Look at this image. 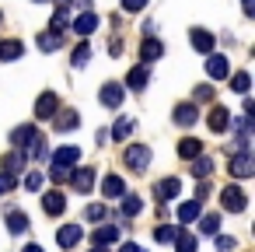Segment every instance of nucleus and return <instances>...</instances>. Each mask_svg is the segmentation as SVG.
Segmentation results:
<instances>
[{
	"instance_id": "nucleus-1",
	"label": "nucleus",
	"mask_w": 255,
	"mask_h": 252,
	"mask_svg": "<svg viewBox=\"0 0 255 252\" xmlns=\"http://www.w3.org/2000/svg\"><path fill=\"white\" fill-rule=\"evenodd\" d=\"M123 165H126L129 172H147V165H150V147H147V144H129V147L123 151Z\"/></svg>"
},
{
	"instance_id": "nucleus-2",
	"label": "nucleus",
	"mask_w": 255,
	"mask_h": 252,
	"mask_svg": "<svg viewBox=\"0 0 255 252\" xmlns=\"http://www.w3.org/2000/svg\"><path fill=\"white\" fill-rule=\"evenodd\" d=\"M220 207H224L227 214H241V210L248 207L245 189H241V186H224V189H220Z\"/></svg>"
},
{
	"instance_id": "nucleus-3",
	"label": "nucleus",
	"mask_w": 255,
	"mask_h": 252,
	"mask_svg": "<svg viewBox=\"0 0 255 252\" xmlns=\"http://www.w3.org/2000/svg\"><path fill=\"white\" fill-rule=\"evenodd\" d=\"M227 172H231L234 179H248V175H255V158H252V151H238V154L227 161Z\"/></svg>"
},
{
	"instance_id": "nucleus-4",
	"label": "nucleus",
	"mask_w": 255,
	"mask_h": 252,
	"mask_svg": "<svg viewBox=\"0 0 255 252\" xmlns=\"http://www.w3.org/2000/svg\"><path fill=\"white\" fill-rule=\"evenodd\" d=\"M98 98H102V105L105 109H119L123 105V98H126V88L123 84H116V81H109V84H102V91H98Z\"/></svg>"
},
{
	"instance_id": "nucleus-5",
	"label": "nucleus",
	"mask_w": 255,
	"mask_h": 252,
	"mask_svg": "<svg viewBox=\"0 0 255 252\" xmlns=\"http://www.w3.org/2000/svg\"><path fill=\"white\" fill-rule=\"evenodd\" d=\"M56 112H60V98H56V91H42L39 102H35V119H53Z\"/></svg>"
},
{
	"instance_id": "nucleus-6",
	"label": "nucleus",
	"mask_w": 255,
	"mask_h": 252,
	"mask_svg": "<svg viewBox=\"0 0 255 252\" xmlns=\"http://www.w3.org/2000/svg\"><path fill=\"white\" fill-rule=\"evenodd\" d=\"M35 140H42V133L32 126V123H25V126H18V130H11V144L14 147H21V151H28Z\"/></svg>"
},
{
	"instance_id": "nucleus-7",
	"label": "nucleus",
	"mask_w": 255,
	"mask_h": 252,
	"mask_svg": "<svg viewBox=\"0 0 255 252\" xmlns=\"http://www.w3.org/2000/svg\"><path fill=\"white\" fill-rule=\"evenodd\" d=\"M67 182H74V189L81 196H88L95 189V168H70V179Z\"/></svg>"
},
{
	"instance_id": "nucleus-8",
	"label": "nucleus",
	"mask_w": 255,
	"mask_h": 252,
	"mask_svg": "<svg viewBox=\"0 0 255 252\" xmlns=\"http://www.w3.org/2000/svg\"><path fill=\"white\" fill-rule=\"evenodd\" d=\"M81 238H84V228L81 224H60V231H56V245L60 249H74Z\"/></svg>"
},
{
	"instance_id": "nucleus-9",
	"label": "nucleus",
	"mask_w": 255,
	"mask_h": 252,
	"mask_svg": "<svg viewBox=\"0 0 255 252\" xmlns=\"http://www.w3.org/2000/svg\"><path fill=\"white\" fill-rule=\"evenodd\" d=\"M161 56H164V42L154 39V35H147V39L140 42V63H154V60H161Z\"/></svg>"
},
{
	"instance_id": "nucleus-10",
	"label": "nucleus",
	"mask_w": 255,
	"mask_h": 252,
	"mask_svg": "<svg viewBox=\"0 0 255 252\" xmlns=\"http://www.w3.org/2000/svg\"><path fill=\"white\" fill-rule=\"evenodd\" d=\"M206 74H210L213 81H224V77L231 74L227 56H220V53H206Z\"/></svg>"
},
{
	"instance_id": "nucleus-11",
	"label": "nucleus",
	"mask_w": 255,
	"mask_h": 252,
	"mask_svg": "<svg viewBox=\"0 0 255 252\" xmlns=\"http://www.w3.org/2000/svg\"><path fill=\"white\" fill-rule=\"evenodd\" d=\"M199 119V105L196 102H182V105H175V112H171V123H178V126H192Z\"/></svg>"
},
{
	"instance_id": "nucleus-12",
	"label": "nucleus",
	"mask_w": 255,
	"mask_h": 252,
	"mask_svg": "<svg viewBox=\"0 0 255 252\" xmlns=\"http://www.w3.org/2000/svg\"><path fill=\"white\" fill-rule=\"evenodd\" d=\"M42 210H46L49 217H60V214L67 210V196H63L60 189H49V193H42Z\"/></svg>"
},
{
	"instance_id": "nucleus-13",
	"label": "nucleus",
	"mask_w": 255,
	"mask_h": 252,
	"mask_svg": "<svg viewBox=\"0 0 255 252\" xmlns=\"http://www.w3.org/2000/svg\"><path fill=\"white\" fill-rule=\"evenodd\" d=\"M206 126H210V133H224V130L231 126V112H227L224 105H213L210 116H206Z\"/></svg>"
},
{
	"instance_id": "nucleus-14",
	"label": "nucleus",
	"mask_w": 255,
	"mask_h": 252,
	"mask_svg": "<svg viewBox=\"0 0 255 252\" xmlns=\"http://www.w3.org/2000/svg\"><path fill=\"white\" fill-rule=\"evenodd\" d=\"M102 196H105V200H123V196H126V182H123L116 172L105 175V179H102Z\"/></svg>"
},
{
	"instance_id": "nucleus-15",
	"label": "nucleus",
	"mask_w": 255,
	"mask_h": 252,
	"mask_svg": "<svg viewBox=\"0 0 255 252\" xmlns=\"http://www.w3.org/2000/svg\"><path fill=\"white\" fill-rule=\"evenodd\" d=\"M178 193H182V182H178L175 175H168V179H161V182L154 186V196H157L161 203H168V200H175Z\"/></svg>"
},
{
	"instance_id": "nucleus-16",
	"label": "nucleus",
	"mask_w": 255,
	"mask_h": 252,
	"mask_svg": "<svg viewBox=\"0 0 255 252\" xmlns=\"http://www.w3.org/2000/svg\"><path fill=\"white\" fill-rule=\"evenodd\" d=\"M25 56V42L18 39H0V63H14Z\"/></svg>"
},
{
	"instance_id": "nucleus-17",
	"label": "nucleus",
	"mask_w": 255,
	"mask_h": 252,
	"mask_svg": "<svg viewBox=\"0 0 255 252\" xmlns=\"http://www.w3.org/2000/svg\"><path fill=\"white\" fill-rule=\"evenodd\" d=\"M126 84H129L133 91H143V88L150 84V70H147V63H136V67L126 74Z\"/></svg>"
},
{
	"instance_id": "nucleus-18",
	"label": "nucleus",
	"mask_w": 255,
	"mask_h": 252,
	"mask_svg": "<svg viewBox=\"0 0 255 252\" xmlns=\"http://www.w3.org/2000/svg\"><path fill=\"white\" fill-rule=\"evenodd\" d=\"M203 154V140H196V137H182L178 140V158L182 161H192V158H199Z\"/></svg>"
},
{
	"instance_id": "nucleus-19",
	"label": "nucleus",
	"mask_w": 255,
	"mask_h": 252,
	"mask_svg": "<svg viewBox=\"0 0 255 252\" xmlns=\"http://www.w3.org/2000/svg\"><path fill=\"white\" fill-rule=\"evenodd\" d=\"M91 242H95V245H116V242H119V224H102V228H95Z\"/></svg>"
},
{
	"instance_id": "nucleus-20",
	"label": "nucleus",
	"mask_w": 255,
	"mask_h": 252,
	"mask_svg": "<svg viewBox=\"0 0 255 252\" xmlns=\"http://www.w3.org/2000/svg\"><path fill=\"white\" fill-rule=\"evenodd\" d=\"M95 28H98V14H95V11H84V14L74 21V32H77V35H84V39H88Z\"/></svg>"
},
{
	"instance_id": "nucleus-21",
	"label": "nucleus",
	"mask_w": 255,
	"mask_h": 252,
	"mask_svg": "<svg viewBox=\"0 0 255 252\" xmlns=\"http://www.w3.org/2000/svg\"><path fill=\"white\" fill-rule=\"evenodd\" d=\"M189 42H192V49H199V53H213V35L203 32V28H192V32H189Z\"/></svg>"
},
{
	"instance_id": "nucleus-22",
	"label": "nucleus",
	"mask_w": 255,
	"mask_h": 252,
	"mask_svg": "<svg viewBox=\"0 0 255 252\" xmlns=\"http://www.w3.org/2000/svg\"><path fill=\"white\" fill-rule=\"evenodd\" d=\"M53 126H56V133H70V130H77V126H81V116L67 109L63 116H53Z\"/></svg>"
},
{
	"instance_id": "nucleus-23",
	"label": "nucleus",
	"mask_w": 255,
	"mask_h": 252,
	"mask_svg": "<svg viewBox=\"0 0 255 252\" xmlns=\"http://www.w3.org/2000/svg\"><path fill=\"white\" fill-rule=\"evenodd\" d=\"M25 165H28V154H25V151H11V154L4 158V172H7V175L25 172Z\"/></svg>"
},
{
	"instance_id": "nucleus-24",
	"label": "nucleus",
	"mask_w": 255,
	"mask_h": 252,
	"mask_svg": "<svg viewBox=\"0 0 255 252\" xmlns=\"http://www.w3.org/2000/svg\"><path fill=\"white\" fill-rule=\"evenodd\" d=\"M81 161V151L77 147H60L56 154H53V165H63V168H74Z\"/></svg>"
},
{
	"instance_id": "nucleus-25",
	"label": "nucleus",
	"mask_w": 255,
	"mask_h": 252,
	"mask_svg": "<svg viewBox=\"0 0 255 252\" xmlns=\"http://www.w3.org/2000/svg\"><path fill=\"white\" fill-rule=\"evenodd\" d=\"M175 252H196L199 249V238L196 235H189V231H175Z\"/></svg>"
},
{
	"instance_id": "nucleus-26",
	"label": "nucleus",
	"mask_w": 255,
	"mask_h": 252,
	"mask_svg": "<svg viewBox=\"0 0 255 252\" xmlns=\"http://www.w3.org/2000/svg\"><path fill=\"white\" fill-rule=\"evenodd\" d=\"M140 210H143V200H140V196H129V193H126V196H123V207H119V217L126 221V217H136Z\"/></svg>"
},
{
	"instance_id": "nucleus-27",
	"label": "nucleus",
	"mask_w": 255,
	"mask_h": 252,
	"mask_svg": "<svg viewBox=\"0 0 255 252\" xmlns=\"http://www.w3.org/2000/svg\"><path fill=\"white\" fill-rule=\"evenodd\" d=\"M199 214H203V203H199V200H189V203L178 207V221H182V224H192Z\"/></svg>"
},
{
	"instance_id": "nucleus-28",
	"label": "nucleus",
	"mask_w": 255,
	"mask_h": 252,
	"mask_svg": "<svg viewBox=\"0 0 255 252\" xmlns=\"http://www.w3.org/2000/svg\"><path fill=\"white\" fill-rule=\"evenodd\" d=\"M35 42H39V49H42V53H56V49L63 46V35H53V32H42V35H39Z\"/></svg>"
},
{
	"instance_id": "nucleus-29",
	"label": "nucleus",
	"mask_w": 255,
	"mask_h": 252,
	"mask_svg": "<svg viewBox=\"0 0 255 252\" xmlns=\"http://www.w3.org/2000/svg\"><path fill=\"white\" fill-rule=\"evenodd\" d=\"M196 179H210V172H213V161L206 158V154H199V158H192V168H189Z\"/></svg>"
},
{
	"instance_id": "nucleus-30",
	"label": "nucleus",
	"mask_w": 255,
	"mask_h": 252,
	"mask_svg": "<svg viewBox=\"0 0 255 252\" xmlns=\"http://www.w3.org/2000/svg\"><path fill=\"white\" fill-rule=\"evenodd\" d=\"M25 228H28V217H25L21 210H7V231H11V235H21Z\"/></svg>"
},
{
	"instance_id": "nucleus-31",
	"label": "nucleus",
	"mask_w": 255,
	"mask_h": 252,
	"mask_svg": "<svg viewBox=\"0 0 255 252\" xmlns=\"http://www.w3.org/2000/svg\"><path fill=\"white\" fill-rule=\"evenodd\" d=\"M70 63H74L77 70H81V67H88V63H91V46H88V42H81V46L74 49V56H70Z\"/></svg>"
},
{
	"instance_id": "nucleus-32",
	"label": "nucleus",
	"mask_w": 255,
	"mask_h": 252,
	"mask_svg": "<svg viewBox=\"0 0 255 252\" xmlns=\"http://www.w3.org/2000/svg\"><path fill=\"white\" fill-rule=\"evenodd\" d=\"M67 28H70V21H67V11H56V14H53V21H49V32H53V35H63Z\"/></svg>"
},
{
	"instance_id": "nucleus-33",
	"label": "nucleus",
	"mask_w": 255,
	"mask_h": 252,
	"mask_svg": "<svg viewBox=\"0 0 255 252\" xmlns=\"http://www.w3.org/2000/svg\"><path fill=\"white\" fill-rule=\"evenodd\" d=\"M192 102L199 105V102H213V84H196L192 88Z\"/></svg>"
},
{
	"instance_id": "nucleus-34",
	"label": "nucleus",
	"mask_w": 255,
	"mask_h": 252,
	"mask_svg": "<svg viewBox=\"0 0 255 252\" xmlns=\"http://www.w3.org/2000/svg\"><path fill=\"white\" fill-rule=\"evenodd\" d=\"M105 214H109L105 203H88L84 207V221H105Z\"/></svg>"
},
{
	"instance_id": "nucleus-35",
	"label": "nucleus",
	"mask_w": 255,
	"mask_h": 252,
	"mask_svg": "<svg viewBox=\"0 0 255 252\" xmlns=\"http://www.w3.org/2000/svg\"><path fill=\"white\" fill-rule=\"evenodd\" d=\"M129 133H133V119H119V123L112 126V137H116V140H126Z\"/></svg>"
},
{
	"instance_id": "nucleus-36",
	"label": "nucleus",
	"mask_w": 255,
	"mask_h": 252,
	"mask_svg": "<svg viewBox=\"0 0 255 252\" xmlns=\"http://www.w3.org/2000/svg\"><path fill=\"white\" fill-rule=\"evenodd\" d=\"M217 228H220V217H217V214H206V217L199 221V231H203V235H217Z\"/></svg>"
},
{
	"instance_id": "nucleus-37",
	"label": "nucleus",
	"mask_w": 255,
	"mask_h": 252,
	"mask_svg": "<svg viewBox=\"0 0 255 252\" xmlns=\"http://www.w3.org/2000/svg\"><path fill=\"white\" fill-rule=\"evenodd\" d=\"M248 84H252V77H248V74H245V70H241V74H234V77H231V88H234V91H238V95H245V91H248Z\"/></svg>"
},
{
	"instance_id": "nucleus-38",
	"label": "nucleus",
	"mask_w": 255,
	"mask_h": 252,
	"mask_svg": "<svg viewBox=\"0 0 255 252\" xmlns=\"http://www.w3.org/2000/svg\"><path fill=\"white\" fill-rule=\"evenodd\" d=\"M175 231H178V228H171V224H157V228H154V238H157V242H171Z\"/></svg>"
},
{
	"instance_id": "nucleus-39",
	"label": "nucleus",
	"mask_w": 255,
	"mask_h": 252,
	"mask_svg": "<svg viewBox=\"0 0 255 252\" xmlns=\"http://www.w3.org/2000/svg\"><path fill=\"white\" fill-rule=\"evenodd\" d=\"M238 249V238H231V235H217V252H234Z\"/></svg>"
},
{
	"instance_id": "nucleus-40",
	"label": "nucleus",
	"mask_w": 255,
	"mask_h": 252,
	"mask_svg": "<svg viewBox=\"0 0 255 252\" xmlns=\"http://www.w3.org/2000/svg\"><path fill=\"white\" fill-rule=\"evenodd\" d=\"M49 179H53V182H60V186H63V182H67V179H70V168H63V165H53V168H49Z\"/></svg>"
},
{
	"instance_id": "nucleus-41",
	"label": "nucleus",
	"mask_w": 255,
	"mask_h": 252,
	"mask_svg": "<svg viewBox=\"0 0 255 252\" xmlns=\"http://www.w3.org/2000/svg\"><path fill=\"white\" fill-rule=\"evenodd\" d=\"M25 189H28V193H39V189H42V175H39V172H28V175H25Z\"/></svg>"
},
{
	"instance_id": "nucleus-42",
	"label": "nucleus",
	"mask_w": 255,
	"mask_h": 252,
	"mask_svg": "<svg viewBox=\"0 0 255 252\" xmlns=\"http://www.w3.org/2000/svg\"><path fill=\"white\" fill-rule=\"evenodd\" d=\"M11 189H14V175L0 172V196H4V193H11Z\"/></svg>"
},
{
	"instance_id": "nucleus-43",
	"label": "nucleus",
	"mask_w": 255,
	"mask_h": 252,
	"mask_svg": "<svg viewBox=\"0 0 255 252\" xmlns=\"http://www.w3.org/2000/svg\"><path fill=\"white\" fill-rule=\"evenodd\" d=\"M143 7H147V0H123V11H129V14H136Z\"/></svg>"
},
{
	"instance_id": "nucleus-44",
	"label": "nucleus",
	"mask_w": 255,
	"mask_h": 252,
	"mask_svg": "<svg viewBox=\"0 0 255 252\" xmlns=\"http://www.w3.org/2000/svg\"><path fill=\"white\" fill-rule=\"evenodd\" d=\"M123 49H126V42H123L119 35H112V39H109V53H112V56H119Z\"/></svg>"
},
{
	"instance_id": "nucleus-45",
	"label": "nucleus",
	"mask_w": 255,
	"mask_h": 252,
	"mask_svg": "<svg viewBox=\"0 0 255 252\" xmlns=\"http://www.w3.org/2000/svg\"><path fill=\"white\" fill-rule=\"evenodd\" d=\"M206 193H210V186H206V182H199V186H196V200L203 203V200H206Z\"/></svg>"
},
{
	"instance_id": "nucleus-46",
	"label": "nucleus",
	"mask_w": 255,
	"mask_h": 252,
	"mask_svg": "<svg viewBox=\"0 0 255 252\" xmlns=\"http://www.w3.org/2000/svg\"><path fill=\"white\" fill-rule=\"evenodd\" d=\"M241 7H245V14L252 18V14H255V0H241Z\"/></svg>"
},
{
	"instance_id": "nucleus-47",
	"label": "nucleus",
	"mask_w": 255,
	"mask_h": 252,
	"mask_svg": "<svg viewBox=\"0 0 255 252\" xmlns=\"http://www.w3.org/2000/svg\"><path fill=\"white\" fill-rule=\"evenodd\" d=\"M119 252H140V245H136V242H126V245H123Z\"/></svg>"
},
{
	"instance_id": "nucleus-48",
	"label": "nucleus",
	"mask_w": 255,
	"mask_h": 252,
	"mask_svg": "<svg viewBox=\"0 0 255 252\" xmlns=\"http://www.w3.org/2000/svg\"><path fill=\"white\" fill-rule=\"evenodd\" d=\"M77 4H81L84 11H91V7H95V0H77Z\"/></svg>"
},
{
	"instance_id": "nucleus-49",
	"label": "nucleus",
	"mask_w": 255,
	"mask_h": 252,
	"mask_svg": "<svg viewBox=\"0 0 255 252\" xmlns=\"http://www.w3.org/2000/svg\"><path fill=\"white\" fill-rule=\"evenodd\" d=\"M70 7V0H56V11H67Z\"/></svg>"
},
{
	"instance_id": "nucleus-50",
	"label": "nucleus",
	"mask_w": 255,
	"mask_h": 252,
	"mask_svg": "<svg viewBox=\"0 0 255 252\" xmlns=\"http://www.w3.org/2000/svg\"><path fill=\"white\" fill-rule=\"evenodd\" d=\"M21 252H42V245H25Z\"/></svg>"
},
{
	"instance_id": "nucleus-51",
	"label": "nucleus",
	"mask_w": 255,
	"mask_h": 252,
	"mask_svg": "<svg viewBox=\"0 0 255 252\" xmlns=\"http://www.w3.org/2000/svg\"><path fill=\"white\" fill-rule=\"evenodd\" d=\"M91 252H109V249H105V245H95V249H91Z\"/></svg>"
},
{
	"instance_id": "nucleus-52",
	"label": "nucleus",
	"mask_w": 255,
	"mask_h": 252,
	"mask_svg": "<svg viewBox=\"0 0 255 252\" xmlns=\"http://www.w3.org/2000/svg\"><path fill=\"white\" fill-rule=\"evenodd\" d=\"M32 4H46V0H32Z\"/></svg>"
},
{
	"instance_id": "nucleus-53",
	"label": "nucleus",
	"mask_w": 255,
	"mask_h": 252,
	"mask_svg": "<svg viewBox=\"0 0 255 252\" xmlns=\"http://www.w3.org/2000/svg\"><path fill=\"white\" fill-rule=\"evenodd\" d=\"M0 25H4V14H0Z\"/></svg>"
}]
</instances>
